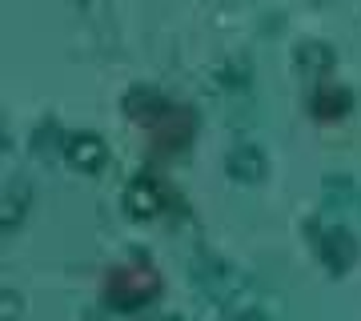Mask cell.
Instances as JSON below:
<instances>
[{
    "label": "cell",
    "instance_id": "1",
    "mask_svg": "<svg viewBox=\"0 0 361 321\" xmlns=\"http://www.w3.org/2000/svg\"><path fill=\"white\" fill-rule=\"evenodd\" d=\"M189 277H193L197 293L209 297V301L221 305V309H229L233 301L249 289L245 273L233 269L229 261H221V257L209 253V249H197V253H193V261H189Z\"/></svg>",
    "mask_w": 361,
    "mask_h": 321
},
{
    "label": "cell",
    "instance_id": "2",
    "mask_svg": "<svg viewBox=\"0 0 361 321\" xmlns=\"http://www.w3.org/2000/svg\"><path fill=\"white\" fill-rule=\"evenodd\" d=\"M305 233H310L313 249H317V257H322L325 273L341 277V273L353 269V261H357V241H353L349 229H341V225H325L322 229V221L310 217L305 221Z\"/></svg>",
    "mask_w": 361,
    "mask_h": 321
},
{
    "label": "cell",
    "instance_id": "3",
    "mask_svg": "<svg viewBox=\"0 0 361 321\" xmlns=\"http://www.w3.org/2000/svg\"><path fill=\"white\" fill-rule=\"evenodd\" d=\"M173 197V193H169ZM169 197H165V185L153 177V173H141V177H133L129 181V189H125V213L137 221H153L161 209L169 205Z\"/></svg>",
    "mask_w": 361,
    "mask_h": 321
},
{
    "label": "cell",
    "instance_id": "4",
    "mask_svg": "<svg viewBox=\"0 0 361 321\" xmlns=\"http://www.w3.org/2000/svg\"><path fill=\"white\" fill-rule=\"evenodd\" d=\"M77 173H104L109 169V145L97 133H68L65 137V153H61Z\"/></svg>",
    "mask_w": 361,
    "mask_h": 321
},
{
    "label": "cell",
    "instance_id": "5",
    "mask_svg": "<svg viewBox=\"0 0 361 321\" xmlns=\"http://www.w3.org/2000/svg\"><path fill=\"white\" fill-rule=\"evenodd\" d=\"M225 173L233 181H241V185H257L269 173V161H265V153H261L257 145H237L229 153V161H225Z\"/></svg>",
    "mask_w": 361,
    "mask_h": 321
},
{
    "label": "cell",
    "instance_id": "6",
    "mask_svg": "<svg viewBox=\"0 0 361 321\" xmlns=\"http://www.w3.org/2000/svg\"><path fill=\"white\" fill-rule=\"evenodd\" d=\"M334 64H337V52L325 40H301L293 49V68L301 77H325V73H334Z\"/></svg>",
    "mask_w": 361,
    "mask_h": 321
},
{
    "label": "cell",
    "instance_id": "7",
    "mask_svg": "<svg viewBox=\"0 0 361 321\" xmlns=\"http://www.w3.org/2000/svg\"><path fill=\"white\" fill-rule=\"evenodd\" d=\"M28 205H32V189H28V181H8V185H4V201H0V229L4 233L20 229Z\"/></svg>",
    "mask_w": 361,
    "mask_h": 321
},
{
    "label": "cell",
    "instance_id": "8",
    "mask_svg": "<svg viewBox=\"0 0 361 321\" xmlns=\"http://www.w3.org/2000/svg\"><path fill=\"white\" fill-rule=\"evenodd\" d=\"M249 80H253V64H249V56H225V61L217 64V85L225 92H245Z\"/></svg>",
    "mask_w": 361,
    "mask_h": 321
},
{
    "label": "cell",
    "instance_id": "9",
    "mask_svg": "<svg viewBox=\"0 0 361 321\" xmlns=\"http://www.w3.org/2000/svg\"><path fill=\"white\" fill-rule=\"evenodd\" d=\"M65 137L68 133H61V125H56L52 116H44V121L32 128V153H37L40 161H52L56 153H65Z\"/></svg>",
    "mask_w": 361,
    "mask_h": 321
},
{
    "label": "cell",
    "instance_id": "10",
    "mask_svg": "<svg viewBox=\"0 0 361 321\" xmlns=\"http://www.w3.org/2000/svg\"><path fill=\"white\" fill-rule=\"evenodd\" d=\"M125 113L129 116H157V113H165V97L153 85H133L125 92Z\"/></svg>",
    "mask_w": 361,
    "mask_h": 321
},
{
    "label": "cell",
    "instance_id": "11",
    "mask_svg": "<svg viewBox=\"0 0 361 321\" xmlns=\"http://www.w3.org/2000/svg\"><path fill=\"white\" fill-rule=\"evenodd\" d=\"M322 189H325V205H349V201H357V185L345 173H325Z\"/></svg>",
    "mask_w": 361,
    "mask_h": 321
},
{
    "label": "cell",
    "instance_id": "12",
    "mask_svg": "<svg viewBox=\"0 0 361 321\" xmlns=\"http://www.w3.org/2000/svg\"><path fill=\"white\" fill-rule=\"evenodd\" d=\"M349 104H353V97H349L345 89H322L313 97V113L317 116H341V113H349Z\"/></svg>",
    "mask_w": 361,
    "mask_h": 321
},
{
    "label": "cell",
    "instance_id": "13",
    "mask_svg": "<svg viewBox=\"0 0 361 321\" xmlns=\"http://www.w3.org/2000/svg\"><path fill=\"white\" fill-rule=\"evenodd\" d=\"M0 309H4V313H13V317H20V313H25V301H20V297H16L13 289H8V285H4V297H0Z\"/></svg>",
    "mask_w": 361,
    "mask_h": 321
}]
</instances>
